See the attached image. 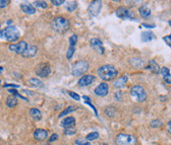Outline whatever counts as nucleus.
<instances>
[{"mask_svg":"<svg viewBox=\"0 0 171 145\" xmlns=\"http://www.w3.org/2000/svg\"><path fill=\"white\" fill-rule=\"evenodd\" d=\"M51 72L50 65L46 62H41L36 66V75H39L40 77H47L49 76V74Z\"/></svg>","mask_w":171,"mask_h":145,"instance_id":"nucleus-7","label":"nucleus"},{"mask_svg":"<svg viewBox=\"0 0 171 145\" xmlns=\"http://www.w3.org/2000/svg\"><path fill=\"white\" fill-rule=\"evenodd\" d=\"M77 7H78V3L76 1H71V2H68L67 4H66V9L70 12L76 10Z\"/></svg>","mask_w":171,"mask_h":145,"instance_id":"nucleus-26","label":"nucleus"},{"mask_svg":"<svg viewBox=\"0 0 171 145\" xmlns=\"http://www.w3.org/2000/svg\"><path fill=\"white\" fill-rule=\"evenodd\" d=\"M148 69H150L151 72H154V73H159V66H158V64L156 63L154 60H150V61L149 62V66H148Z\"/></svg>","mask_w":171,"mask_h":145,"instance_id":"nucleus-22","label":"nucleus"},{"mask_svg":"<svg viewBox=\"0 0 171 145\" xmlns=\"http://www.w3.org/2000/svg\"><path fill=\"white\" fill-rule=\"evenodd\" d=\"M89 44H91V46L92 48L97 51L98 53H104V49H103V45H102V41L99 40V39H97V38H94V39H92L91 41H89Z\"/></svg>","mask_w":171,"mask_h":145,"instance_id":"nucleus-12","label":"nucleus"},{"mask_svg":"<svg viewBox=\"0 0 171 145\" xmlns=\"http://www.w3.org/2000/svg\"><path fill=\"white\" fill-rule=\"evenodd\" d=\"M159 73H160V75H162V77H163L165 75H167V74L170 72H169V69L167 67H161L159 70Z\"/></svg>","mask_w":171,"mask_h":145,"instance_id":"nucleus-35","label":"nucleus"},{"mask_svg":"<svg viewBox=\"0 0 171 145\" xmlns=\"http://www.w3.org/2000/svg\"><path fill=\"white\" fill-rule=\"evenodd\" d=\"M77 41H78V36L77 35H72V36H71L70 39H69V44H70L71 48H75Z\"/></svg>","mask_w":171,"mask_h":145,"instance_id":"nucleus-28","label":"nucleus"},{"mask_svg":"<svg viewBox=\"0 0 171 145\" xmlns=\"http://www.w3.org/2000/svg\"><path fill=\"white\" fill-rule=\"evenodd\" d=\"M166 44H167L168 45L171 46V36H165L163 37V39H162Z\"/></svg>","mask_w":171,"mask_h":145,"instance_id":"nucleus-41","label":"nucleus"},{"mask_svg":"<svg viewBox=\"0 0 171 145\" xmlns=\"http://www.w3.org/2000/svg\"><path fill=\"white\" fill-rule=\"evenodd\" d=\"M5 88H9V87H12V88H19V85H16V84H5L4 85Z\"/></svg>","mask_w":171,"mask_h":145,"instance_id":"nucleus-43","label":"nucleus"},{"mask_svg":"<svg viewBox=\"0 0 171 145\" xmlns=\"http://www.w3.org/2000/svg\"><path fill=\"white\" fill-rule=\"evenodd\" d=\"M139 13L142 18H149L150 16V9L149 8L148 5H142V7L139 8Z\"/></svg>","mask_w":171,"mask_h":145,"instance_id":"nucleus-18","label":"nucleus"},{"mask_svg":"<svg viewBox=\"0 0 171 145\" xmlns=\"http://www.w3.org/2000/svg\"><path fill=\"white\" fill-rule=\"evenodd\" d=\"M127 81H128L127 75H123L120 78H118L117 80L113 83V85H114V87H116V88H121L123 86H125V84L127 83Z\"/></svg>","mask_w":171,"mask_h":145,"instance_id":"nucleus-19","label":"nucleus"},{"mask_svg":"<svg viewBox=\"0 0 171 145\" xmlns=\"http://www.w3.org/2000/svg\"><path fill=\"white\" fill-rule=\"evenodd\" d=\"M75 143L77 145H92L91 143H89L88 140L86 139H83V138H78L77 140L75 141Z\"/></svg>","mask_w":171,"mask_h":145,"instance_id":"nucleus-33","label":"nucleus"},{"mask_svg":"<svg viewBox=\"0 0 171 145\" xmlns=\"http://www.w3.org/2000/svg\"><path fill=\"white\" fill-rule=\"evenodd\" d=\"M0 83H1V81H0Z\"/></svg>","mask_w":171,"mask_h":145,"instance_id":"nucleus-48","label":"nucleus"},{"mask_svg":"<svg viewBox=\"0 0 171 145\" xmlns=\"http://www.w3.org/2000/svg\"><path fill=\"white\" fill-rule=\"evenodd\" d=\"M150 124L153 128H158V127H160V126H162L163 123H161L159 120H151Z\"/></svg>","mask_w":171,"mask_h":145,"instance_id":"nucleus-29","label":"nucleus"},{"mask_svg":"<svg viewBox=\"0 0 171 145\" xmlns=\"http://www.w3.org/2000/svg\"><path fill=\"white\" fill-rule=\"evenodd\" d=\"M97 75L98 77L102 79L104 81H111L114 78H116L118 75L117 69L110 64L102 65L97 70Z\"/></svg>","mask_w":171,"mask_h":145,"instance_id":"nucleus-1","label":"nucleus"},{"mask_svg":"<svg viewBox=\"0 0 171 145\" xmlns=\"http://www.w3.org/2000/svg\"><path fill=\"white\" fill-rule=\"evenodd\" d=\"M47 136H48V131L42 128H37L34 132V138L37 141H42V140L46 139Z\"/></svg>","mask_w":171,"mask_h":145,"instance_id":"nucleus-14","label":"nucleus"},{"mask_svg":"<svg viewBox=\"0 0 171 145\" xmlns=\"http://www.w3.org/2000/svg\"><path fill=\"white\" fill-rule=\"evenodd\" d=\"M108 90H109V86L107 83H101L94 89V94L99 97H104L108 94Z\"/></svg>","mask_w":171,"mask_h":145,"instance_id":"nucleus-11","label":"nucleus"},{"mask_svg":"<svg viewBox=\"0 0 171 145\" xmlns=\"http://www.w3.org/2000/svg\"><path fill=\"white\" fill-rule=\"evenodd\" d=\"M84 98V99H85V103H86V104H88V105H89V106H91V108H92V109L94 111V114H96V116H97V110H96V108H94V106L92 104V102H91V99H89V98L88 97V96H84L83 97Z\"/></svg>","mask_w":171,"mask_h":145,"instance_id":"nucleus-31","label":"nucleus"},{"mask_svg":"<svg viewBox=\"0 0 171 145\" xmlns=\"http://www.w3.org/2000/svg\"><path fill=\"white\" fill-rule=\"evenodd\" d=\"M44 145H49V144H44Z\"/></svg>","mask_w":171,"mask_h":145,"instance_id":"nucleus-47","label":"nucleus"},{"mask_svg":"<svg viewBox=\"0 0 171 145\" xmlns=\"http://www.w3.org/2000/svg\"><path fill=\"white\" fill-rule=\"evenodd\" d=\"M21 9L23 10V12H25L26 14H28V15H34L36 13V8L32 5V4H21Z\"/></svg>","mask_w":171,"mask_h":145,"instance_id":"nucleus-17","label":"nucleus"},{"mask_svg":"<svg viewBox=\"0 0 171 145\" xmlns=\"http://www.w3.org/2000/svg\"><path fill=\"white\" fill-rule=\"evenodd\" d=\"M74 53H75V48H71V46H69V49L67 51V58L70 59L71 57H72Z\"/></svg>","mask_w":171,"mask_h":145,"instance_id":"nucleus-37","label":"nucleus"},{"mask_svg":"<svg viewBox=\"0 0 171 145\" xmlns=\"http://www.w3.org/2000/svg\"><path fill=\"white\" fill-rule=\"evenodd\" d=\"M102 7V2L101 0H96V1H93L89 6V13L91 14L92 16H97L99 14Z\"/></svg>","mask_w":171,"mask_h":145,"instance_id":"nucleus-9","label":"nucleus"},{"mask_svg":"<svg viewBox=\"0 0 171 145\" xmlns=\"http://www.w3.org/2000/svg\"><path fill=\"white\" fill-rule=\"evenodd\" d=\"M51 28L55 32L59 33V34H64L65 32H67L70 28V22L67 18L58 16L55 17L51 22Z\"/></svg>","mask_w":171,"mask_h":145,"instance_id":"nucleus-2","label":"nucleus"},{"mask_svg":"<svg viewBox=\"0 0 171 145\" xmlns=\"http://www.w3.org/2000/svg\"><path fill=\"white\" fill-rule=\"evenodd\" d=\"M27 48H28V44L25 41H22L18 44H12L9 45V49L11 51H13V53H15L17 54H21V55L25 53Z\"/></svg>","mask_w":171,"mask_h":145,"instance_id":"nucleus-8","label":"nucleus"},{"mask_svg":"<svg viewBox=\"0 0 171 145\" xmlns=\"http://www.w3.org/2000/svg\"><path fill=\"white\" fill-rule=\"evenodd\" d=\"M154 39V33H151V32H149V31H146V32H142V35H141V40L142 41H150L151 40Z\"/></svg>","mask_w":171,"mask_h":145,"instance_id":"nucleus-21","label":"nucleus"},{"mask_svg":"<svg viewBox=\"0 0 171 145\" xmlns=\"http://www.w3.org/2000/svg\"><path fill=\"white\" fill-rule=\"evenodd\" d=\"M101 145H109V144H105V143H103V144H101Z\"/></svg>","mask_w":171,"mask_h":145,"instance_id":"nucleus-46","label":"nucleus"},{"mask_svg":"<svg viewBox=\"0 0 171 145\" xmlns=\"http://www.w3.org/2000/svg\"><path fill=\"white\" fill-rule=\"evenodd\" d=\"M0 38L7 41H16L20 38V32L14 26H7L5 29L0 31Z\"/></svg>","mask_w":171,"mask_h":145,"instance_id":"nucleus-3","label":"nucleus"},{"mask_svg":"<svg viewBox=\"0 0 171 145\" xmlns=\"http://www.w3.org/2000/svg\"><path fill=\"white\" fill-rule=\"evenodd\" d=\"M167 131L171 134V120H169L167 123Z\"/></svg>","mask_w":171,"mask_h":145,"instance_id":"nucleus-44","label":"nucleus"},{"mask_svg":"<svg viewBox=\"0 0 171 145\" xmlns=\"http://www.w3.org/2000/svg\"><path fill=\"white\" fill-rule=\"evenodd\" d=\"M142 26L146 28H154V25H148V24H146V23H142Z\"/></svg>","mask_w":171,"mask_h":145,"instance_id":"nucleus-45","label":"nucleus"},{"mask_svg":"<svg viewBox=\"0 0 171 145\" xmlns=\"http://www.w3.org/2000/svg\"><path fill=\"white\" fill-rule=\"evenodd\" d=\"M115 141L117 145H137V138L134 135L120 133L116 136Z\"/></svg>","mask_w":171,"mask_h":145,"instance_id":"nucleus-5","label":"nucleus"},{"mask_svg":"<svg viewBox=\"0 0 171 145\" xmlns=\"http://www.w3.org/2000/svg\"><path fill=\"white\" fill-rule=\"evenodd\" d=\"M68 94H69L70 97H72L74 100H76V101H79V100H80V96L77 94V93L72 92V91H69V92H68Z\"/></svg>","mask_w":171,"mask_h":145,"instance_id":"nucleus-36","label":"nucleus"},{"mask_svg":"<svg viewBox=\"0 0 171 145\" xmlns=\"http://www.w3.org/2000/svg\"><path fill=\"white\" fill-rule=\"evenodd\" d=\"M94 80H96V77H94L93 75H91V74H88V75H84L82 78H81L78 84L81 87H86V86L91 85L92 83H93Z\"/></svg>","mask_w":171,"mask_h":145,"instance_id":"nucleus-13","label":"nucleus"},{"mask_svg":"<svg viewBox=\"0 0 171 145\" xmlns=\"http://www.w3.org/2000/svg\"><path fill=\"white\" fill-rule=\"evenodd\" d=\"M116 16L120 19H132L134 14H132V12L125 7H119L116 10Z\"/></svg>","mask_w":171,"mask_h":145,"instance_id":"nucleus-10","label":"nucleus"},{"mask_svg":"<svg viewBox=\"0 0 171 145\" xmlns=\"http://www.w3.org/2000/svg\"><path fill=\"white\" fill-rule=\"evenodd\" d=\"M37 53V48L35 45H28L27 49L25 50V53H24L22 55L24 57H35Z\"/></svg>","mask_w":171,"mask_h":145,"instance_id":"nucleus-15","label":"nucleus"},{"mask_svg":"<svg viewBox=\"0 0 171 145\" xmlns=\"http://www.w3.org/2000/svg\"><path fill=\"white\" fill-rule=\"evenodd\" d=\"M99 137V133L97 131H93L89 133L87 136H86V140H88V141H92V140H96Z\"/></svg>","mask_w":171,"mask_h":145,"instance_id":"nucleus-27","label":"nucleus"},{"mask_svg":"<svg viewBox=\"0 0 171 145\" xmlns=\"http://www.w3.org/2000/svg\"><path fill=\"white\" fill-rule=\"evenodd\" d=\"M114 113H115V110H114L112 107H108L104 110V114H105L107 116H113L114 115H115Z\"/></svg>","mask_w":171,"mask_h":145,"instance_id":"nucleus-32","label":"nucleus"},{"mask_svg":"<svg viewBox=\"0 0 171 145\" xmlns=\"http://www.w3.org/2000/svg\"><path fill=\"white\" fill-rule=\"evenodd\" d=\"M30 116L35 120H40L41 119V112L39 109H35V108H32V109L30 110Z\"/></svg>","mask_w":171,"mask_h":145,"instance_id":"nucleus-20","label":"nucleus"},{"mask_svg":"<svg viewBox=\"0 0 171 145\" xmlns=\"http://www.w3.org/2000/svg\"><path fill=\"white\" fill-rule=\"evenodd\" d=\"M17 103H18V101H17V98L15 96L8 97L7 100H6V105L9 108H14V107L17 105Z\"/></svg>","mask_w":171,"mask_h":145,"instance_id":"nucleus-23","label":"nucleus"},{"mask_svg":"<svg viewBox=\"0 0 171 145\" xmlns=\"http://www.w3.org/2000/svg\"><path fill=\"white\" fill-rule=\"evenodd\" d=\"M76 110H77V107H75V106H69V107L66 108V109H65L64 111L61 112L60 115H59V118H62V116H65L66 115H69L70 113H72V112H74V111H76Z\"/></svg>","mask_w":171,"mask_h":145,"instance_id":"nucleus-24","label":"nucleus"},{"mask_svg":"<svg viewBox=\"0 0 171 145\" xmlns=\"http://www.w3.org/2000/svg\"><path fill=\"white\" fill-rule=\"evenodd\" d=\"M75 123H76L75 118H73V116H68V118H66L62 120L61 125H62L64 128H69V127H73Z\"/></svg>","mask_w":171,"mask_h":145,"instance_id":"nucleus-16","label":"nucleus"},{"mask_svg":"<svg viewBox=\"0 0 171 145\" xmlns=\"http://www.w3.org/2000/svg\"><path fill=\"white\" fill-rule=\"evenodd\" d=\"M130 95L131 97L134 99L136 102L138 103H142L146 100V92L144 89V87L139 86V85H136V86H133L131 88V91H130Z\"/></svg>","mask_w":171,"mask_h":145,"instance_id":"nucleus-4","label":"nucleus"},{"mask_svg":"<svg viewBox=\"0 0 171 145\" xmlns=\"http://www.w3.org/2000/svg\"><path fill=\"white\" fill-rule=\"evenodd\" d=\"M9 1L7 0H0V8H5L8 6Z\"/></svg>","mask_w":171,"mask_h":145,"instance_id":"nucleus-40","label":"nucleus"},{"mask_svg":"<svg viewBox=\"0 0 171 145\" xmlns=\"http://www.w3.org/2000/svg\"><path fill=\"white\" fill-rule=\"evenodd\" d=\"M163 80L165 81V83L166 84H171V74L170 73H168L167 75H165V76H163Z\"/></svg>","mask_w":171,"mask_h":145,"instance_id":"nucleus-38","label":"nucleus"},{"mask_svg":"<svg viewBox=\"0 0 171 145\" xmlns=\"http://www.w3.org/2000/svg\"><path fill=\"white\" fill-rule=\"evenodd\" d=\"M52 4H53V5H55V6H59V5H61V4H63L65 1L64 0H52Z\"/></svg>","mask_w":171,"mask_h":145,"instance_id":"nucleus-39","label":"nucleus"},{"mask_svg":"<svg viewBox=\"0 0 171 145\" xmlns=\"http://www.w3.org/2000/svg\"><path fill=\"white\" fill-rule=\"evenodd\" d=\"M34 7H39V8H46L47 7V3L45 2V1H35L34 3Z\"/></svg>","mask_w":171,"mask_h":145,"instance_id":"nucleus-30","label":"nucleus"},{"mask_svg":"<svg viewBox=\"0 0 171 145\" xmlns=\"http://www.w3.org/2000/svg\"><path fill=\"white\" fill-rule=\"evenodd\" d=\"M64 133L66 135H73L76 133V129L74 127H69V128H65Z\"/></svg>","mask_w":171,"mask_h":145,"instance_id":"nucleus-34","label":"nucleus"},{"mask_svg":"<svg viewBox=\"0 0 171 145\" xmlns=\"http://www.w3.org/2000/svg\"><path fill=\"white\" fill-rule=\"evenodd\" d=\"M57 138H58V135H57L56 133H55V134H52V135H51V137L49 138V142L55 141V140H57Z\"/></svg>","mask_w":171,"mask_h":145,"instance_id":"nucleus-42","label":"nucleus"},{"mask_svg":"<svg viewBox=\"0 0 171 145\" xmlns=\"http://www.w3.org/2000/svg\"><path fill=\"white\" fill-rule=\"evenodd\" d=\"M88 69H89V63L87 61H85V60H80V61H77L73 65L72 74L74 76L83 75Z\"/></svg>","mask_w":171,"mask_h":145,"instance_id":"nucleus-6","label":"nucleus"},{"mask_svg":"<svg viewBox=\"0 0 171 145\" xmlns=\"http://www.w3.org/2000/svg\"><path fill=\"white\" fill-rule=\"evenodd\" d=\"M28 82L31 86H34V87H41L42 86V82L36 78H31Z\"/></svg>","mask_w":171,"mask_h":145,"instance_id":"nucleus-25","label":"nucleus"}]
</instances>
